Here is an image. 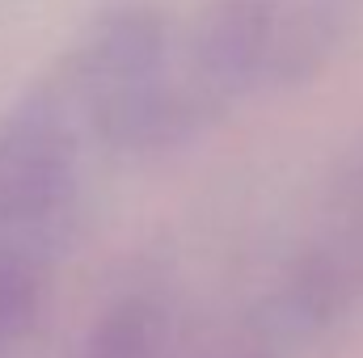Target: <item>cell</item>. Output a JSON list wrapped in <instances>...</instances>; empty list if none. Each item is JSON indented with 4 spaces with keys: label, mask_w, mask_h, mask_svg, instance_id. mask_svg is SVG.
Listing matches in <instances>:
<instances>
[{
    "label": "cell",
    "mask_w": 363,
    "mask_h": 358,
    "mask_svg": "<svg viewBox=\"0 0 363 358\" xmlns=\"http://www.w3.org/2000/svg\"><path fill=\"white\" fill-rule=\"evenodd\" d=\"M228 358H271L267 350H237V354H228Z\"/></svg>",
    "instance_id": "obj_4"
},
{
    "label": "cell",
    "mask_w": 363,
    "mask_h": 358,
    "mask_svg": "<svg viewBox=\"0 0 363 358\" xmlns=\"http://www.w3.org/2000/svg\"><path fill=\"white\" fill-rule=\"evenodd\" d=\"M169 337V316L157 299H118L85 337L81 358H161Z\"/></svg>",
    "instance_id": "obj_3"
},
{
    "label": "cell",
    "mask_w": 363,
    "mask_h": 358,
    "mask_svg": "<svg viewBox=\"0 0 363 358\" xmlns=\"http://www.w3.org/2000/svg\"><path fill=\"white\" fill-rule=\"evenodd\" d=\"M363 287V161L338 181L330 198V224L300 258L287 282V308L296 321H325Z\"/></svg>",
    "instance_id": "obj_2"
},
{
    "label": "cell",
    "mask_w": 363,
    "mask_h": 358,
    "mask_svg": "<svg viewBox=\"0 0 363 358\" xmlns=\"http://www.w3.org/2000/svg\"><path fill=\"white\" fill-rule=\"evenodd\" d=\"M342 34L338 0H203L174 21V89L203 135L233 105L317 76Z\"/></svg>",
    "instance_id": "obj_1"
}]
</instances>
